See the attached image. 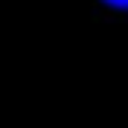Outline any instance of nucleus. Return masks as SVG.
<instances>
[{
	"mask_svg": "<svg viewBox=\"0 0 128 128\" xmlns=\"http://www.w3.org/2000/svg\"><path fill=\"white\" fill-rule=\"evenodd\" d=\"M105 3H111V6H120V9H128V0H105Z\"/></svg>",
	"mask_w": 128,
	"mask_h": 128,
	"instance_id": "f257e3e1",
	"label": "nucleus"
}]
</instances>
